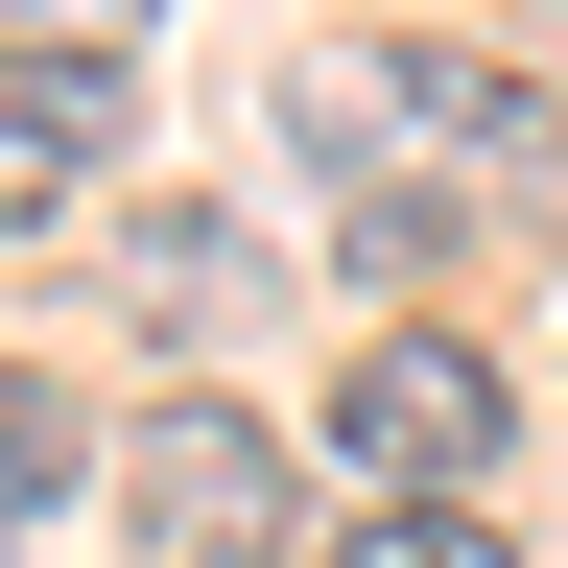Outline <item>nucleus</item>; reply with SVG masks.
I'll use <instances>...</instances> for the list:
<instances>
[{"label": "nucleus", "instance_id": "nucleus-1", "mask_svg": "<svg viewBox=\"0 0 568 568\" xmlns=\"http://www.w3.org/2000/svg\"><path fill=\"white\" fill-rule=\"evenodd\" d=\"M308 142H332V166H403L379 213H450L474 166H545V95L474 71V48H332L308 71Z\"/></svg>", "mask_w": 568, "mask_h": 568}, {"label": "nucleus", "instance_id": "nucleus-2", "mask_svg": "<svg viewBox=\"0 0 568 568\" xmlns=\"http://www.w3.org/2000/svg\"><path fill=\"white\" fill-rule=\"evenodd\" d=\"M119 497H142L166 568H284V545H332L261 403H142V426H119Z\"/></svg>", "mask_w": 568, "mask_h": 568}, {"label": "nucleus", "instance_id": "nucleus-3", "mask_svg": "<svg viewBox=\"0 0 568 568\" xmlns=\"http://www.w3.org/2000/svg\"><path fill=\"white\" fill-rule=\"evenodd\" d=\"M332 450L379 474V497H474L497 450H521V379H497L474 332H355L332 355Z\"/></svg>", "mask_w": 568, "mask_h": 568}, {"label": "nucleus", "instance_id": "nucleus-4", "mask_svg": "<svg viewBox=\"0 0 568 568\" xmlns=\"http://www.w3.org/2000/svg\"><path fill=\"white\" fill-rule=\"evenodd\" d=\"M119 119H142L119 48H0V237H71L95 166H119Z\"/></svg>", "mask_w": 568, "mask_h": 568}, {"label": "nucleus", "instance_id": "nucleus-5", "mask_svg": "<svg viewBox=\"0 0 568 568\" xmlns=\"http://www.w3.org/2000/svg\"><path fill=\"white\" fill-rule=\"evenodd\" d=\"M119 308H142V332H237V308H261L237 213H142V237H119Z\"/></svg>", "mask_w": 568, "mask_h": 568}, {"label": "nucleus", "instance_id": "nucleus-6", "mask_svg": "<svg viewBox=\"0 0 568 568\" xmlns=\"http://www.w3.org/2000/svg\"><path fill=\"white\" fill-rule=\"evenodd\" d=\"M308 568H521V545H497L474 497H355V521H332Z\"/></svg>", "mask_w": 568, "mask_h": 568}, {"label": "nucleus", "instance_id": "nucleus-7", "mask_svg": "<svg viewBox=\"0 0 568 568\" xmlns=\"http://www.w3.org/2000/svg\"><path fill=\"white\" fill-rule=\"evenodd\" d=\"M71 474H95V426H71V379H24V355H0V521H48Z\"/></svg>", "mask_w": 568, "mask_h": 568}]
</instances>
